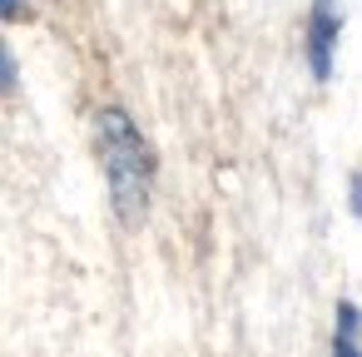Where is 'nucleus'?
Instances as JSON below:
<instances>
[{"label": "nucleus", "mask_w": 362, "mask_h": 357, "mask_svg": "<svg viewBox=\"0 0 362 357\" xmlns=\"http://www.w3.org/2000/svg\"><path fill=\"white\" fill-rule=\"evenodd\" d=\"M25 16V0H0V21H21Z\"/></svg>", "instance_id": "5"}, {"label": "nucleus", "mask_w": 362, "mask_h": 357, "mask_svg": "<svg viewBox=\"0 0 362 357\" xmlns=\"http://www.w3.org/2000/svg\"><path fill=\"white\" fill-rule=\"evenodd\" d=\"M16 85H21V65H16L11 45L0 40V95H16Z\"/></svg>", "instance_id": "4"}, {"label": "nucleus", "mask_w": 362, "mask_h": 357, "mask_svg": "<svg viewBox=\"0 0 362 357\" xmlns=\"http://www.w3.org/2000/svg\"><path fill=\"white\" fill-rule=\"evenodd\" d=\"M362 312L352 303H337V327H332V357H362Z\"/></svg>", "instance_id": "3"}, {"label": "nucleus", "mask_w": 362, "mask_h": 357, "mask_svg": "<svg viewBox=\"0 0 362 357\" xmlns=\"http://www.w3.org/2000/svg\"><path fill=\"white\" fill-rule=\"evenodd\" d=\"M95 154H100L105 184H110L115 213H119L129 228L144 223L149 199H154L159 159H154L149 139L139 134V124H134L124 110H100V115H95Z\"/></svg>", "instance_id": "1"}, {"label": "nucleus", "mask_w": 362, "mask_h": 357, "mask_svg": "<svg viewBox=\"0 0 362 357\" xmlns=\"http://www.w3.org/2000/svg\"><path fill=\"white\" fill-rule=\"evenodd\" d=\"M337 35H342V6L337 0H313L308 6V25H303V55L317 85L332 80V60H337Z\"/></svg>", "instance_id": "2"}, {"label": "nucleus", "mask_w": 362, "mask_h": 357, "mask_svg": "<svg viewBox=\"0 0 362 357\" xmlns=\"http://www.w3.org/2000/svg\"><path fill=\"white\" fill-rule=\"evenodd\" d=\"M352 213L362 218V174H352Z\"/></svg>", "instance_id": "6"}]
</instances>
